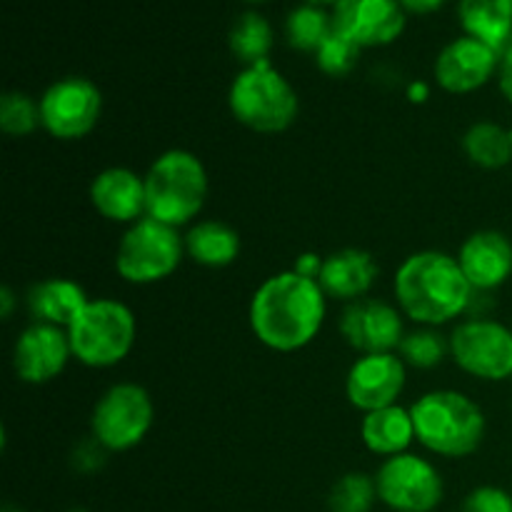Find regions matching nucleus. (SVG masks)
I'll return each instance as SVG.
<instances>
[{"label": "nucleus", "instance_id": "nucleus-31", "mask_svg": "<svg viewBox=\"0 0 512 512\" xmlns=\"http://www.w3.org/2000/svg\"><path fill=\"white\" fill-rule=\"evenodd\" d=\"M460 512H512V493L498 485H480L468 493Z\"/></svg>", "mask_w": 512, "mask_h": 512}, {"label": "nucleus", "instance_id": "nucleus-9", "mask_svg": "<svg viewBox=\"0 0 512 512\" xmlns=\"http://www.w3.org/2000/svg\"><path fill=\"white\" fill-rule=\"evenodd\" d=\"M450 358L470 378L503 383L512 378V328L488 315L460 320L448 335Z\"/></svg>", "mask_w": 512, "mask_h": 512}, {"label": "nucleus", "instance_id": "nucleus-7", "mask_svg": "<svg viewBox=\"0 0 512 512\" xmlns=\"http://www.w3.org/2000/svg\"><path fill=\"white\" fill-rule=\"evenodd\" d=\"M185 258V238L178 228L155 218L128 225L115 250V273L130 285H155L168 280Z\"/></svg>", "mask_w": 512, "mask_h": 512}, {"label": "nucleus", "instance_id": "nucleus-33", "mask_svg": "<svg viewBox=\"0 0 512 512\" xmlns=\"http://www.w3.org/2000/svg\"><path fill=\"white\" fill-rule=\"evenodd\" d=\"M498 88L503 98L512 105V43L500 55V68H498Z\"/></svg>", "mask_w": 512, "mask_h": 512}, {"label": "nucleus", "instance_id": "nucleus-11", "mask_svg": "<svg viewBox=\"0 0 512 512\" xmlns=\"http://www.w3.org/2000/svg\"><path fill=\"white\" fill-rule=\"evenodd\" d=\"M373 478L378 500L393 512H433L443 503L445 483L440 470L410 450L383 460Z\"/></svg>", "mask_w": 512, "mask_h": 512}, {"label": "nucleus", "instance_id": "nucleus-21", "mask_svg": "<svg viewBox=\"0 0 512 512\" xmlns=\"http://www.w3.org/2000/svg\"><path fill=\"white\" fill-rule=\"evenodd\" d=\"M360 440L368 453L380 455L383 460L408 453L415 443V423L410 408L390 405V408L365 413L360 420Z\"/></svg>", "mask_w": 512, "mask_h": 512}, {"label": "nucleus", "instance_id": "nucleus-34", "mask_svg": "<svg viewBox=\"0 0 512 512\" xmlns=\"http://www.w3.org/2000/svg\"><path fill=\"white\" fill-rule=\"evenodd\" d=\"M450 0H400V5L405 8L408 15H430L438 13L443 5H448Z\"/></svg>", "mask_w": 512, "mask_h": 512}, {"label": "nucleus", "instance_id": "nucleus-13", "mask_svg": "<svg viewBox=\"0 0 512 512\" xmlns=\"http://www.w3.org/2000/svg\"><path fill=\"white\" fill-rule=\"evenodd\" d=\"M408 385V365L398 353L360 355L345 375V398L360 413L398 405Z\"/></svg>", "mask_w": 512, "mask_h": 512}, {"label": "nucleus", "instance_id": "nucleus-40", "mask_svg": "<svg viewBox=\"0 0 512 512\" xmlns=\"http://www.w3.org/2000/svg\"><path fill=\"white\" fill-rule=\"evenodd\" d=\"M510 493H512V490H510Z\"/></svg>", "mask_w": 512, "mask_h": 512}, {"label": "nucleus", "instance_id": "nucleus-20", "mask_svg": "<svg viewBox=\"0 0 512 512\" xmlns=\"http://www.w3.org/2000/svg\"><path fill=\"white\" fill-rule=\"evenodd\" d=\"M88 300L85 288L75 280L45 278L30 285V290L25 293V308H28L33 323H48L68 330L80 310L88 305Z\"/></svg>", "mask_w": 512, "mask_h": 512}, {"label": "nucleus", "instance_id": "nucleus-39", "mask_svg": "<svg viewBox=\"0 0 512 512\" xmlns=\"http://www.w3.org/2000/svg\"><path fill=\"white\" fill-rule=\"evenodd\" d=\"M510 135H512V128H510Z\"/></svg>", "mask_w": 512, "mask_h": 512}, {"label": "nucleus", "instance_id": "nucleus-16", "mask_svg": "<svg viewBox=\"0 0 512 512\" xmlns=\"http://www.w3.org/2000/svg\"><path fill=\"white\" fill-rule=\"evenodd\" d=\"M330 13L333 28L360 50L395 43L408 25V13L400 0H340Z\"/></svg>", "mask_w": 512, "mask_h": 512}, {"label": "nucleus", "instance_id": "nucleus-2", "mask_svg": "<svg viewBox=\"0 0 512 512\" xmlns=\"http://www.w3.org/2000/svg\"><path fill=\"white\" fill-rule=\"evenodd\" d=\"M475 295L458 258L443 250H418L393 275L395 305L405 318L423 328L453 323L473 308Z\"/></svg>", "mask_w": 512, "mask_h": 512}, {"label": "nucleus", "instance_id": "nucleus-28", "mask_svg": "<svg viewBox=\"0 0 512 512\" xmlns=\"http://www.w3.org/2000/svg\"><path fill=\"white\" fill-rule=\"evenodd\" d=\"M378 500L375 478L365 473H345L328 493L330 512H370Z\"/></svg>", "mask_w": 512, "mask_h": 512}, {"label": "nucleus", "instance_id": "nucleus-26", "mask_svg": "<svg viewBox=\"0 0 512 512\" xmlns=\"http://www.w3.org/2000/svg\"><path fill=\"white\" fill-rule=\"evenodd\" d=\"M330 33H333V13L320 5L300 3L285 18V40L300 53L315 55Z\"/></svg>", "mask_w": 512, "mask_h": 512}, {"label": "nucleus", "instance_id": "nucleus-8", "mask_svg": "<svg viewBox=\"0 0 512 512\" xmlns=\"http://www.w3.org/2000/svg\"><path fill=\"white\" fill-rule=\"evenodd\" d=\"M155 423V405L138 383H115L90 413V438L105 453H128L148 438Z\"/></svg>", "mask_w": 512, "mask_h": 512}, {"label": "nucleus", "instance_id": "nucleus-17", "mask_svg": "<svg viewBox=\"0 0 512 512\" xmlns=\"http://www.w3.org/2000/svg\"><path fill=\"white\" fill-rule=\"evenodd\" d=\"M455 258L478 295L493 293L512 278V240L500 230L468 235Z\"/></svg>", "mask_w": 512, "mask_h": 512}, {"label": "nucleus", "instance_id": "nucleus-22", "mask_svg": "<svg viewBox=\"0 0 512 512\" xmlns=\"http://www.w3.org/2000/svg\"><path fill=\"white\" fill-rule=\"evenodd\" d=\"M185 238V255L203 268L220 270L233 265L240 258L238 230L230 228L223 220H198L188 228Z\"/></svg>", "mask_w": 512, "mask_h": 512}, {"label": "nucleus", "instance_id": "nucleus-6", "mask_svg": "<svg viewBox=\"0 0 512 512\" xmlns=\"http://www.w3.org/2000/svg\"><path fill=\"white\" fill-rule=\"evenodd\" d=\"M73 358L85 368L108 370L123 363L135 348L138 320L115 298H90L68 328Z\"/></svg>", "mask_w": 512, "mask_h": 512}, {"label": "nucleus", "instance_id": "nucleus-1", "mask_svg": "<svg viewBox=\"0 0 512 512\" xmlns=\"http://www.w3.org/2000/svg\"><path fill=\"white\" fill-rule=\"evenodd\" d=\"M328 295L318 280L283 270L255 288L248 323L260 345L273 353H298L320 335L328 315Z\"/></svg>", "mask_w": 512, "mask_h": 512}, {"label": "nucleus", "instance_id": "nucleus-29", "mask_svg": "<svg viewBox=\"0 0 512 512\" xmlns=\"http://www.w3.org/2000/svg\"><path fill=\"white\" fill-rule=\"evenodd\" d=\"M43 128L40 120V100L33 95L20 93V90H10L0 98V130L10 138H25V135L35 133Z\"/></svg>", "mask_w": 512, "mask_h": 512}, {"label": "nucleus", "instance_id": "nucleus-38", "mask_svg": "<svg viewBox=\"0 0 512 512\" xmlns=\"http://www.w3.org/2000/svg\"><path fill=\"white\" fill-rule=\"evenodd\" d=\"M245 3H250V5H260V3H268V0H245Z\"/></svg>", "mask_w": 512, "mask_h": 512}, {"label": "nucleus", "instance_id": "nucleus-4", "mask_svg": "<svg viewBox=\"0 0 512 512\" xmlns=\"http://www.w3.org/2000/svg\"><path fill=\"white\" fill-rule=\"evenodd\" d=\"M210 180L203 160L183 148L160 153L145 170L148 218L173 228L193 225L208 200Z\"/></svg>", "mask_w": 512, "mask_h": 512}, {"label": "nucleus", "instance_id": "nucleus-27", "mask_svg": "<svg viewBox=\"0 0 512 512\" xmlns=\"http://www.w3.org/2000/svg\"><path fill=\"white\" fill-rule=\"evenodd\" d=\"M398 355L405 360L408 368L433 370L450 358V340L438 328H415L408 330L400 343Z\"/></svg>", "mask_w": 512, "mask_h": 512}, {"label": "nucleus", "instance_id": "nucleus-14", "mask_svg": "<svg viewBox=\"0 0 512 512\" xmlns=\"http://www.w3.org/2000/svg\"><path fill=\"white\" fill-rule=\"evenodd\" d=\"M500 53L470 35H458L440 48L433 63V78L445 93L470 95L498 78Z\"/></svg>", "mask_w": 512, "mask_h": 512}, {"label": "nucleus", "instance_id": "nucleus-30", "mask_svg": "<svg viewBox=\"0 0 512 512\" xmlns=\"http://www.w3.org/2000/svg\"><path fill=\"white\" fill-rule=\"evenodd\" d=\"M360 53H363V50H360L353 40H348L345 35H340L338 30L333 28V33L328 35V40H325L318 50H315L313 58L315 65H318L325 75H330V78H343V75L353 73L355 65H358L360 60Z\"/></svg>", "mask_w": 512, "mask_h": 512}, {"label": "nucleus", "instance_id": "nucleus-3", "mask_svg": "<svg viewBox=\"0 0 512 512\" xmlns=\"http://www.w3.org/2000/svg\"><path fill=\"white\" fill-rule=\"evenodd\" d=\"M415 440L438 458H470L485 443L488 418L470 395L460 390H430L410 405Z\"/></svg>", "mask_w": 512, "mask_h": 512}, {"label": "nucleus", "instance_id": "nucleus-23", "mask_svg": "<svg viewBox=\"0 0 512 512\" xmlns=\"http://www.w3.org/2000/svg\"><path fill=\"white\" fill-rule=\"evenodd\" d=\"M458 20L465 35L500 55L512 43V0H458Z\"/></svg>", "mask_w": 512, "mask_h": 512}, {"label": "nucleus", "instance_id": "nucleus-36", "mask_svg": "<svg viewBox=\"0 0 512 512\" xmlns=\"http://www.w3.org/2000/svg\"><path fill=\"white\" fill-rule=\"evenodd\" d=\"M408 98L413 100V103H423V100L428 98V85H425V83H410Z\"/></svg>", "mask_w": 512, "mask_h": 512}, {"label": "nucleus", "instance_id": "nucleus-35", "mask_svg": "<svg viewBox=\"0 0 512 512\" xmlns=\"http://www.w3.org/2000/svg\"><path fill=\"white\" fill-rule=\"evenodd\" d=\"M13 308H15L13 288H3L0 290V315H3V320L13 318Z\"/></svg>", "mask_w": 512, "mask_h": 512}, {"label": "nucleus", "instance_id": "nucleus-15", "mask_svg": "<svg viewBox=\"0 0 512 512\" xmlns=\"http://www.w3.org/2000/svg\"><path fill=\"white\" fill-rule=\"evenodd\" d=\"M73 360L68 330L48 323H30L13 345V373L25 385H48Z\"/></svg>", "mask_w": 512, "mask_h": 512}, {"label": "nucleus", "instance_id": "nucleus-18", "mask_svg": "<svg viewBox=\"0 0 512 512\" xmlns=\"http://www.w3.org/2000/svg\"><path fill=\"white\" fill-rule=\"evenodd\" d=\"M88 198L100 218L125 225V228L148 215L145 175H138L123 165L100 170L90 183Z\"/></svg>", "mask_w": 512, "mask_h": 512}, {"label": "nucleus", "instance_id": "nucleus-25", "mask_svg": "<svg viewBox=\"0 0 512 512\" xmlns=\"http://www.w3.org/2000/svg\"><path fill=\"white\" fill-rule=\"evenodd\" d=\"M230 53L245 65L265 63L270 60L275 45V33L273 25L265 15H260L258 10H245L238 20L233 23L228 35Z\"/></svg>", "mask_w": 512, "mask_h": 512}, {"label": "nucleus", "instance_id": "nucleus-37", "mask_svg": "<svg viewBox=\"0 0 512 512\" xmlns=\"http://www.w3.org/2000/svg\"><path fill=\"white\" fill-rule=\"evenodd\" d=\"M303 3H310V5H320V8H330V10H333L335 5L340 3V0H303Z\"/></svg>", "mask_w": 512, "mask_h": 512}, {"label": "nucleus", "instance_id": "nucleus-32", "mask_svg": "<svg viewBox=\"0 0 512 512\" xmlns=\"http://www.w3.org/2000/svg\"><path fill=\"white\" fill-rule=\"evenodd\" d=\"M323 263L325 258H320L318 253H300L298 258H295L293 268L298 275H303V278H310V280H318L320 278V270H323Z\"/></svg>", "mask_w": 512, "mask_h": 512}, {"label": "nucleus", "instance_id": "nucleus-24", "mask_svg": "<svg viewBox=\"0 0 512 512\" xmlns=\"http://www.w3.org/2000/svg\"><path fill=\"white\" fill-rule=\"evenodd\" d=\"M463 153L473 165L483 170H500L512 163V135L510 128L478 120L463 133Z\"/></svg>", "mask_w": 512, "mask_h": 512}, {"label": "nucleus", "instance_id": "nucleus-10", "mask_svg": "<svg viewBox=\"0 0 512 512\" xmlns=\"http://www.w3.org/2000/svg\"><path fill=\"white\" fill-rule=\"evenodd\" d=\"M103 115V93L83 75H65L40 95L43 130L55 140L73 143L93 133Z\"/></svg>", "mask_w": 512, "mask_h": 512}, {"label": "nucleus", "instance_id": "nucleus-12", "mask_svg": "<svg viewBox=\"0 0 512 512\" xmlns=\"http://www.w3.org/2000/svg\"><path fill=\"white\" fill-rule=\"evenodd\" d=\"M345 343L360 355L398 353L405 338V315L395 303L383 298H360L345 303L338 320Z\"/></svg>", "mask_w": 512, "mask_h": 512}, {"label": "nucleus", "instance_id": "nucleus-5", "mask_svg": "<svg viewBox=\"0 0 512 512\" xmlns=\"http://www.w3.org/2000/svg\"><path fill=\"white\" fill-rule=\"evenodd\" d=\"M228 108L253 133H285L298 120L300 98L293 83L270 60L245 65L228 90Z\"/></svg>", "mask_w": 512, "mask_h": 512}, {"label": "nucleus", "instance_id": "nucleus-19", "mask_svg": "<svg viewBox=\"0 0 512 512\" xmlns=\"http://www.w3.org/2000/svg\"><path fill=\"white\" fill-rule=\"evenodd\" d=\"M378 275L380 265L373 258V253L363 248H343L325 255L318 283L328 298L340 300V303H353V300L368 298Z\"/></svg>", "mask_w": 512, "mask_h": 512}]
</instances>
